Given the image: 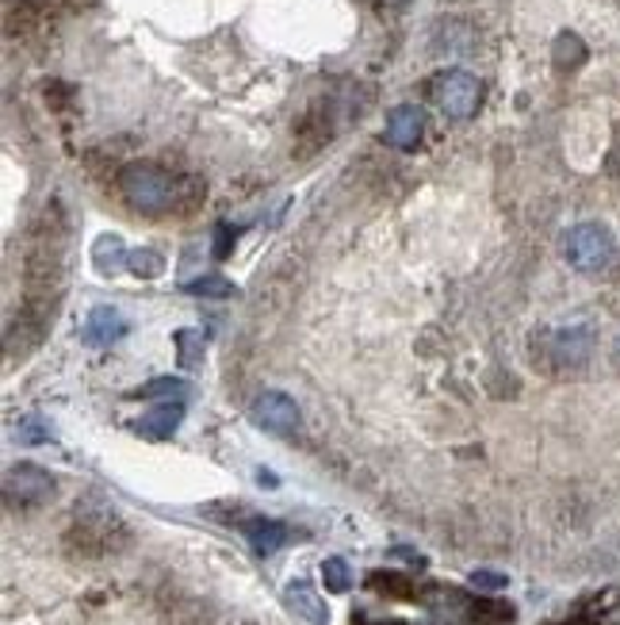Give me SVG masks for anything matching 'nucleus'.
I'll return each mask as SVG.
<instances>
[{"label": "nucleus", "mask_w": 620, "mask_h": 625, "mask_svg": "<svg viewBox=\"0 0 620 625\" xmlns=\"http://www.w3.org/2000/svg\"><path fill=\"white\" fill-rule=\"evenodd\" d=\"M372 587L388 591V595H410V587H406V580H402V576H372Z\"/></svg>", "instance_id": "obj_19"}, {"label": "nucleus", "mask_w": 620, "mask_h": 625, "mask_svg": "<svg viewBox=\"0 0 620 625\" xmlns=\"http://www.w3.org/2000/svg\"><path fill=\"white\" fill-rule=\"evenodd\" d=\"M617 357H620V341H617Z\"/></svg>", "instance_id": "obj_26"}, {"label": "nucleus", "mask_w": 620, "mask_h": 625, "mask_svg": "<svg viewBox=\"0 0 620 625\" xmlns=\"http://www.w3.org/2000/svg\"><path fill=\"white\" fill-rule=\"evenodd\" d=\"M383 4H388V8H402L406 0H383Z\"/></svg>", "instance_id": "obj_23"}, {"label": "nucleus", "mask_w": 620, "mask_h": 625, "mask_svg": "<svg viewBox=\"0 0 620 625\" xmlns=\"http://www.w3.org/2000/svg\"><path fill=\"white\" fill-rule=\"evenodd\" d=\"M120 193L127 199L131 207H138V212H165V207L173 204V196H177V188H173L169 173L157 170V165H127V170L120 173Z\"/></svg>", "instance_id": "obj_2"}, {"label": "nucleus", "mask_w": 620, "mask_h": 625, "mask_svg": "<svg viewBox=\"0 0 620 625\" xmlns=\"http://www.w3.org/2000/svg\"><path fill=\"white\" fill-rule=\"evenodd\" d=\"M142 399H157V396H177V399H184L188 396V385H184V380H173V377H162V380H149L146 388L138 391Z\"/></svg>", "instance_id": "obj_16"}, {"label": "nucleus", "mask_w": 620, "mask_h": 625, "mask_svg": "<svg viewBox=\"0 0 620 625\" xmlns=\"http://www.w3.org/2000/svg\"><path fill=\"white\" fill-rule=\"evenodd\" d=\"M425 135V112L414 104H402L395 112L388 115V143L399 146V150H410L417 146Z\"/></svg>", "instance_id": "obj_7"}, {"label": "nucleus", "mask_w": 620, "mask_h": 625, "mask_svg": "<svg viewBox=\"0 0 620 625\" xmlns=\"http://www.w3.org/2000/svg\"><path fill=\"white\" fill-rule=\"evenodd\" d=\"M590 354H593V330L586 322L544 335V361L551 369H582L590 361Z\"/></svg>", "instance_id": "obj_4"}, {"label": "nucleus", "mask_w": 620, "mask_h": 625, "mask_svg": "<svg viewBox=\"0 0 620 625\" xmlns=\"http://www.w3.org/2000/svg\"><path fill=\"white\" fill-rule=\"evenodd\" d=\"M472 583L479 591H502V587H506V576H498V572H475Z\"/></svg>", "instance_id": "obj_20"}, {"label": "nucleus", "mask_w": 620, "mask_h": 625, "mask_svg": "<svg viewBox=\"0 0 620 625\" xmlns=\"http://www.w3.org/2000/svg\"><path fill=\"white\" fill-rule=\"evenodd\" d=\"M162 269H165V262H162V254H154V249H134V254H131V273H134V277L154 280V277H162Z\"/></svg>", "instance_id": "obj_15"}, {"label": "nucleus", "mask_w": 620, "mask_h": 625, "mask_svg": "<svg viewBox=\"0 0 620 625\" xmlns=\"http://www.w3.org/2000/svg\"><path fill=\"white\" fill-rule=\"evenodd\" d=\"M322 580H326V587L330 591H349V564L341 561V556H330V561L322 564Z\"/></svg>", "instance_id": "obj_17"}, {"label": "nucleus", "mask_w": 620, "mask_h": 625, "mask_svg": "<svg viewBox=\"0 0 620 625\" xmlns=\"http://www.w3.org/2000/svg\"><path fill=\"white\" fill-rule=\"evenodd\" d=\"M586 62V47L582 39L571 35V31H564V35L556 39V65L559 70H575V65Z\"/></svg>", "instance_id": "obj_13"}, {"label": "nucleus", "mask_w": 620, "mask_h": 625, "mask_svg": "<svg viewBox=\"0 0 620 625\" xmlns=\"http://www.w3.org/2000/svg\"><path fill=\"white\" fill-rule=\"evenodd\" d=\"M50 491H54V480L46 477L43 469H35V464H20V469L8 472L4 480V499L8 503H20V506H39L50 499Z\"/></svg>", "instance_id": "obj_5"}, {"label": "nucleus", "mask_w": 620, "mask_h": 625, "mask_svg": "<svg viewBox=\"0 0 620 625\" xmlns=\"http://www.w3.org/2000/svg\"><path fill=\"white\" fill-rule=\"evenodd\" d=\"M241 530H246V537H249V545H254V553H261V556H272L276 549L288 541V530H283L280 522H272V519H249Z\"/></svg>", "instance_id": "obj_11"}, {"label": "nucleus", "mask_w": 620, "mask_h": 625, "mask_svg": "<svg viewBox=\"0 0 620 625\" xmlns=\"http://www.w3.org/2000/svg\"><path fill=\"white\" fill-rule=\"evenodd\" d=\"M177 346H180V361L184 365H196L199 357H204V335H196V330H180Z\"/></svg>", "instance_id": "obj_18"}, {"label": "nucleus", "mask_w": 620, "mask_h": 625, "mask_svg": "<svg viewBox=\"0 0 620 625\" xmlns=\"http://www.w3.org/2000/svg\"><path fill=\"white\" fill-rule=\"evenodd\" d=\"M564 254L578 273H586V277H601V273H609L617 265L613 238H609V230L598 227V223L575 227L564 242Z\"/></svg>", "instance_id": "obj_1"}, {"label": "nucleus", "mask_w": 620, "mask_h": 625, "mask_svg": "<svg viewBox=\"0 0 620 625\" xmlns=\"http://www.w3.org/2000/svg\"><path fill=\"white\" fill-rule=\"evenodd\" d=\"M433 100H437L441 112L448 115V120H472V115L479 112L483 89L472 73L448 70V73H441L437 85H433Z\"/></svg>", "instance_id": "obj_3"}, {"label": "nucleus", "mask_w": 620, "mask_h": 625, "mask_svg": "<svg viewBox=\"0 0 620 625\" xmlns=\"http://www.w3.org/2000/svg\"><path fill=\"white\" fill-rule=\"evenodd\" d=\"M123 335H127V319H123L115 307H96V311L89 315V322H85L89 346H112V341H120Z\"/></svg>", "instance_id": "obj_8"}, {"label": "nucleus", "mask_w": 620, "mask_h": 625, "mask_svg": "<svg viewBox=\"0 0 620 625\" xmlns=\"http://www.w3.org/2000/svg\"><path fill=\"white\" fill-rule=\"evenodd\" d=\"M613 622H620V606H617V611H613Z\"/></svg>", "instance_id": "obj_24"}, {"label": "nucleus", "mask_w": 620, "mask_h": 625, "mask_svg": "<svg viewBox=\"0 0 620 625\" xmlns=\"http://www.w3.org/2000/svg\"><path fill=\"white\" fill-rule=\"evenodd\" d=\"M180 419H184V399H177V403L154 407V411H149L134 430H138L142 438H173V430L180 427Z\"/></svg>", "instance_id": "obj_10"}, {"label": "nucleus", "mask_w": 620, "mask_h": 625, "mask_svg": "<svg viewBox=\"0 0 620 625\" xmlns=\"http://www.w3.org/2000/svg\"><path fill=\"white\" fill-rule=\"evenodd\" d=\"M215 235H219V242H215V257H226V254H230V238H234V230H230V227H219V230H215Z\"/></svg>", "instance_id": "obj_22"}, {"label": "nucleus", "mask_w": 620, "mask_h": 625, "mask_svg": "<svg viewBox=\"0 0 620 625\" xmlns=\"http://www.w3.org/2000/svg\"><path fill=\"white\" fill-rule=\"evenodd\" d=\"M254 422L272 433H296L299 430V407L283 391H265L254 399Z\"/></svg>", "instance_id": "obj_6"}, {"label": "nucleus", "mask_w": 620, "mask_h": 625, "mask_svg": "<svg viewBox=\"0 0 620 625\" xmlns=\"http://www.w3.org/2000/svg\"><path fill=\"white\" fill-rule=\"evenodd\" d=\"M43 438H50V433H43V427H39L35 419H28L20 427V441H43Z\"/></svg>", "instance_id": "obj_21"}, {"label": "nucleus", "mask_w": 620, "mask_h": 625, "mask_svg": "<svg viewBox=\"0 0 620 625\" xmlns=\"http://www.w3.org/2000/svg\"><path fill=\"white\" fill-rule=\"evenodd\" d=\"M571 625H590V622H571Z\"/></svg>", "instance_id": "obj_25"}, {"label": "nucleus", "mask_w": 620, "mask_h": 625, "mask_svg": "<svg viewBox=\"0 0 620 625\" xmlns=\"http://www.w3.org/2000/svg\"><path fill=\"white\" fill-rule=\"evenodd\" d=\"M188 296H207V299H226V296H238V288L230 285V280L223 277H199L192 280V285H184Z\"/></svg>", "instance_id": "obj_14"}, {"label": "nucleus", "mask_w": 620, "mask_h": 625, "mask_svg": "<svg viewBox=\"0 0 620 625\" xmlns=\"http://www.w3.org/2000/svg\"><path fill=\"white\" fill-rule=\"evenodd\" d=\"M283 603H288L291 611L299 614V618H307L310 625H326V622H330V611H326V603L318 598V591L310 587V583H303V580L288 583V591H283Z\"/></svg>", "instance_id": "obj_9"}, {"label": "nucleus", "mask_w": 620, "mask_h": 625, "mask_svg": "<svg viewBox=\"0 0 620 625\" xmlns=\"http://www.w3.org/2000/svg\"><path fill=\"white\" fill-rule=\"evenodd\" d=\"M92 262L100 265V273H120L123 265H131V254L115 235H104V238H96V246H92Z\"/></svg>", "instance_id": "obj_12"}]
</instances>
